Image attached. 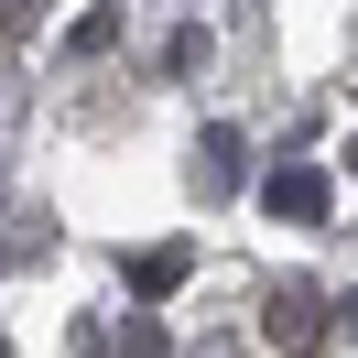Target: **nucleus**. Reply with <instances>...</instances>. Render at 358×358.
I'll list each match as a JSON object with an SVG mask.
<instances>
[{"label": "nucleus", "instance_id": "nucleus-1", "mask_svg": "<svg viewBox=\"0 0 358 358\" xmlns=\"http://www.w3.org/2000/svg\"><path fill=\"white\" fill-rule=\"evenodd\" d=\"M326 293H315V282H282V293H271V304H261V326H271V348H282V358H315V348H326Z\"/></svg>", "mask_w": 358, "mask_h": 358}, {"label": "nucleus", "instance_id": "nucleus-2", "mask_svg": "<svg viewBox=\"0 0 358 358\" xmlns=\"http://www.w3.org/2000/svg\"><path fill=\"white\" fill-rule=\"evenodd\" d=\"M261 206L282 228H326V206H336V185L315 174V163H282V174H261Z\"/></svg>", "mask_w": 358, "mask_h": 358}, {"label": "nucleus", "instance_id": "nucleus-3", "mask_svg": "<svg viewBox=\"0 0 358 358\" xmlns=\"http://www.w3.org/2000/svg\"><path fill=\"white\" fill-rule=\"evenodd\" d=\"M239 174H250V141L228 131V120H206V141H196V185H206V196H239Z\"/></svg>", "mask_w": 358, "mask_h": 358}, {"label": "nucleus", "instance_id": "nucleus-4", "mask_svg": "<svg viewBox=\"0 0 358 358\" xmlns=\"http://www.w3.org/2000/svg\"><path fill=\"white\" fill-rule=\"evenodd\" d=\"M185 271H196V250H185V239H152V250H131V293H141V304H163V293L185 282Z\"/></svg>", "mask_w": 358, "mask_h": 358}, {"label": "nucleus", "instance_id": "nucleus-5", "mask_svg": "<svg viewBox=\"0 0 358 358\" xmlns=\"http://www.w3.org/2000/svg\"><path fill=\"white\" fill-rule=\"evenodd\" d=\"M120 44V11H76L66 22V55H109Z\"/></svg>", "mask_w": 358, "mask_h": 358}, {"label": "nucleus", "instance_id": "nucleus-6", "mask_svg": "<svg viewBox=\"0 0 358 358\" xmlns=\"http://www.w3.org/2000/svg\"><path fill=\"white\" fill-rule=\"evenodd\" d=\"M120 358H174V336H163L152 315H120Z\"/></svg>", "mask_w": 358, "mask_h": 358}, {"label": "nucleus", "instance_id": "nucleus-7", "mask_svg": "<svg viewBox=\"0 0 358 358\" xmlns=\"http://www.w3.org/2000/svg\"><path fill=\"white\" fill-rule=\"evenodd\" d=\"M348 174H358V141H348Z\"/></svg>", "mask_w": 358, "mask_h": 358}, {"label": "nucleus", "instance_id": "nucleus-8", "mask_svg": "<svg viewBox=\"0 0 358 358\" xmlns=\"http://www.w3.org/2000/svg\"><path fill=\"white\" fill-rule=\"evenodd\" d=\"M0 358H11V348H0Z\"/></svg>", "mask_w": 358, "mask_h": 358}]
</instances>
